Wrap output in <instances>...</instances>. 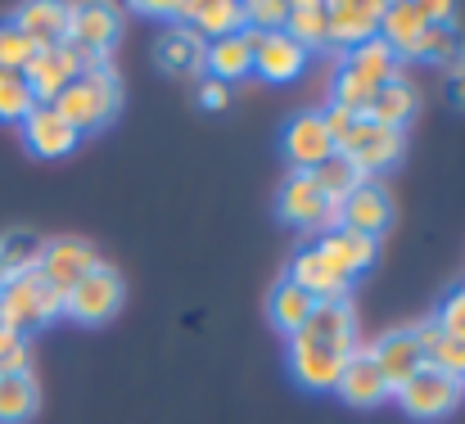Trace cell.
<instances>
[{"label":"cell","mask_w":465,"mask_h":424,"mask_svg":"<svg viewBox=\"0 0 465 424\" xmlns=\"http://www.w3.org/2000/svg\"><path fill=\"white\" fill-rule=\"evenodd\" d=\"M398 64H402V59H398L380 36L366 41V45H357V50H343V59H339V68H334L330 104H343V109L361 113V109L371 104V95L398 77Z\"/></svg>","instance_id":"6da1fadb"},{"label":"cell","mask_w":465,"mask_h":424,"mask_svg":"<svg viewBox=\"0 0 465 424\" xmlns=\"http://www.w3.org/2000/svg\"><path fill=\"white\" fill-rule=\"evenodd\" d=\"M77 136H86V132H100V127H109L114 118H118V109H123V82H118V73L104 64V68H91V73H82L54 104H50Z\"/></svg>","instance_id":"7a4b0ae2"},{"label":"cell","mask_w":465,"mask_h":424,"mask_svg":"<svg viewBox=\"0 0 465 424\" xmlns=\"http://www.w3.org/2000/svg\"><path fill=\"white\" fill-rule=\"evenodd\" d=\"M0 316H5V330L27 339V334L45 330L54 316H64V298L36 271H18V276H9L0 284Z\"/></svg>","instance_id":"3957f363"},{"label":"cell","mask_w":465,"mask_h":424,"mask_svg":"<svg viewBox=\"0 0 465 424\" xmlns=\"http://www.w3.org/2000/svg\"><path fill=\"white\" fill-rule=\"evenodd\" d=\"M123 36V14L114 5H73L68 9V45L82 59V73L104 68Z\"/></svg>","instance_id":"277c9868"},{"label":"cell","mask_w":465,"mask_h":424,"mask_svg":"<svg viewBox=\"0 0 465 424\" xmlns=\"http://www.w3.org/2000/svg\"><path fill=\"white\" fill-rule=\"evenodd\" d=\"M123 298H127L123 276H118L114 267H104V262H100V267H91L82 281L64 293V316H68V320H77V325H104V320H114V316H118Z\"/></svg>","instance_id":"5b68a950"},{"label":"cell","mask_w":465,"mask_h":424,"mask_svg":"<svg viewBox=\"0 0 465 424\" xmlns=\"http://www.w3.org/2000/svg\"><path fill=\"white\" fill-rule=\"evenodd\" d=\"M393 398H398V407L411 420H443V416H452L461 407L465 384L452 380V375H443V370H434V366H420Z\"/></svg>","instance_id":"8992f818"},{"label":"cell","mask_w":465,"mask_h":424,"mask_svg":"<svg viewBox=\"0 0 465 424\" xmlns=\"http://www.w3.org/2000/svg\"><path fill=\"white\" fill-rule=\"evenodd\" d=\"M452 14H457L452 0H398V5H384L380 41H384L398 59H407L411 45L420 41V32H425L430 23H448Z\"/></svg>","instance_id":"52a82bcc"},{"label":"cell","mask_w":465,"mask_h":424,"mask_svg":"<svg viewBox=\"0 0 465 424\" xmlns=\"http://www.w3.org/2000/svg\"><path fill=\"white\" fill-rule=\"evenodd\" d=\"M352 352H357V348H352ZM352 352L330 348V343H316L308 334H294L290 348H285V361H290V375H294L303 389H312V393H334V389H339V375H343V366H348Z\"/></svg>","instance_id":"ba28073f"},{"label":"cell","mask_w":465,"mask_h":424,"mask_svg":"<svg viewBox=\"0 0 465 424\" xmlns=\"http://www.w3.org/2000/svg\"><path fill=\"white\" fill-rule=\"evenodd\" d=\"M276 208H281V217H285L290 226H299V231H321V235H325V231H334V222H339V208L321 194V185L312 181V172H290V176H285Z\"/></svg>","instance_id":"9c48e42d"},{"label":"cell","mask_w":465,"mask_h":424,"mask_svg":"<svg viewBox=\"0 0 465 424\" xmlns=\"http://www.w3.org/2000/svg\"><path fill=\"white\" fill-rule=\"evenodd\" d=\"M339 153L371 181L375 172H389L402 153H407V132H393V127H380V123H357V132L339 144Z\"/></svg>","instance_id":"30bf717a"},{"label":"cell","mask_w":465,"mask_h":424,"mask_svg":"<svg viewBox=\"0 0 465 424\" xmlns=\"http://www.w3.org/2000/svg\"><path fill=\"white\" fill-rule=\"evenodd\" d=\"M91 267H100V258H95V249H91L86 240H77V235L45 240V244H41V258H36V276L50 284L59 298L82 281Z\"/></svg>","instance_id":"8fae6325"},{"label":"cell","mask_w":465,"mask_h":424,"mask_svg":"<svg viewBox=\"0 0 465 424\" xmlns=\"http://www.w3.org/2000/svg\"><path fill=\"white\" fill-rule=\"evenodd\" d=\"M23 77H27L36 104H54V100L82 77V59H77V50L64 41V45H54V50H36L32 64L23 68Z\"/></svg>","instance_id":"7c38bea8"},{"label":"cell","mask_w":465,"mask_h":424,"mask_svg":"<svg viewBox=\"0 0 465 424\" xmlns=\"http://www.w3.org/2000/svg\"><path fill=\"white\" fill-rule=\"evenodd\" d=\"M366 352H371V361L380 366V375H384L389 393H398V389H402L420 366H425V352H420V343H416V330H411V325H398V330L380 334Z\"/></svg>","instance_id":"4fadbf2b"},{"label":"cell","mask_w":465,"mask_h":424,"mask_svg":"<svg viewBox=\"0 0 465 424\" xmlns=\"http://www.w3.org/2000/svg\"><path fill=\"white\" fill-rule=\"evenodd\" d=\"M285 158H290V172H316L325 158H334L339 153V144L330 141V132H325V123H321V113L308 109V113H294L290 123H285Z\"/></svg>","instance_id":"5bb4252c"},{"label":"cell","mask_w":465,"mask_h":424,"mask_svg":"<svg viewBox=\"0 0 465 424\" xmlns=\"http://www.w3.org/2000/svg\"><path fill=\"white\" fill-rule=\"evenodd\" d=\"M334 226L380 240V235L393 226V199H389V190L375 185V181H361V185L339 203V222H334Z\"/></svg>","instance_id":"9a60e30c"},{"label":"cell","mask_w":465,"mask_h":424,"mask_svg":"<svg viewBox=\"0 0 465 424\" xmlns=\"http://www.w3.org/2000/svg\"><path fill=\"white\" fill-rule=\"evenodd\" d=\"M325 14H330V45L357 50L380 36L384 5L380 0H334V5H325Z\"/></svg>","instance_id":"2e32d148"},{"label":"cell","mask_w":465,"mask_h":424,"mask_svg":"<svg viewBox=\"0 0 465 424\" xmlns=\"http://www.w3.org/2000/svg\"><path fill=\"white\" fill-rule=\"evenodd\" d=\"M308 64H312V54L290 32L258 36V45H253V73L262 82H299L308 73Z\"/></svg>","instance_id":"e0dca14e"},{"label":"cell","mask_w":465,"mask_h":424,"mask_svg":"<svg viewBox=\"0 0 465 424\" xmlns=\"http://www.w3.org/2000/svg\"><path fill=\"white\" fill-rule=\"evenodd\" d=\"M290 281L299 284L303 293H312L316 302H339V298H348V289H352V284L325 262V253L316 249V240H308V244L290 258Z\"/></svg>","instance_id":"ac0fdd59"},{"label":"cell","mask_w":465,"mask_h":424,"mask_svg":"<svg viewBox=\"0 0 465 424\" xmlns=\"http://www.w3.org/2000/svg\"><path fill=\"white\" fill-rule=\"evenodd\" d=\"M316 249L325 253V262H330L348 284L375 267V240H371V235H357V231H343V226L316 235Z\"/></svg>","instance_id":"d6986e66"},{"label":"cell","mask_w":465,"mask_h":424,"mask_svg":"<svg viewBox=\"0 0 465 424\" xmlns=\"http://www.w3.org/2000/svg\"><path fill=\"white\" fill-rule=\"evenodd\" d=\"M154 59H158V68L172 73V77H199V73H203V59H208V41H203L194 27L172 23V27L158 36Z\"/></svg>","instance_id":"ffe728a7"},{"label":"cell","mask_w":465,"mask_h":424,"mask_svg":"<svg viewBox=\"0 0 465 424\" xmlns=\"http://www.w3.org/2000/svg\"><path fill=\"white\" fill-rule=\"evenodd\" d=\"M348 407H357V411H371V407H380V402H389L393 393H389V384H384V375H380V366L371 361V352L366 348H357L352 357H348V366H343V375H339V389H334Z\"/></svg>","instance_id":"44dd1931"},{"label":"cell","mask_w":465,"mask_h":424,"mask_svg":"<svg viewBox=\"0 0 465 424\" xmlns=\"http://www.w3.org/2000/svg\"><path fill=\"white\" fill-rule=\"evenodd\" d=\"M68 9L73 5H59V0H32L14 14V27L36 45V50H54L68 41Z\"/></svg>","instance_id":"7402d4cb"},{"label":"cell","mask_w":465,"mask_h":424,"mask_svg":"<svg viewBox=\"0 0 465 424\" xmlns=\"http://www.w3.org/2000/svg\"><path fill=\"white\" fill-rule=\"evenodd\" d=\"M23 141H27V149H32L36 158H68L82 136H77L50 104H36V109L27 113V123H23Z\"/></svg>","instance_id":"603a6c76"},{"label":"cell","mask_w":465,"mask_h":424,"mask_svg":"<svg viewBox=\"0 0 465 424\" xmlns=\"http://www.w3.org/2000/svg\"><path fill=\"white\" fill-rule=\"evenodd\" d=\"M253 45H258V36L253 32H226V36H217V41H208V59H203V68H208V77H217V82H240V77H249L253 73Z\"/></svg>","instance_id":"cb8c5ba5"},{"label":"cell","mask_w":465,"mask_h":424,"mask_svg":"<svg viewBox=\"0 0 465 424\" xmlns=\"http://www.w3.org/2000/svg\"><path fill=\"white\" fill-rule=\"evenodd\" d=\"M416 109H420V95H416V86L398 73L389 86H380V91L371 95V104L361 109V118H366V123H380V127H393V132H407V123L416 118Z\"/></svg>","instance_id":"d4e9b609"},{"label":"cell","mask_w":465,"mask_h":424,"mask_svg":"<svg viewBox=\"0 0 465 424\" xmlns=\"http://www.w3.org/2000/svg\"><path fill=\"white\" fill-rule=\"evenodd\" d=\"M176 23L194 27L203 41H217V36L244 27V5H235V0H190V5H176Z\"/></svg>","instance_id":"484cf974"},{"label":"cell","mask_w":465,"mask_h":424,"mask_svg":"<svg viewBox=\"0 0 465 424\" xmlns=\"http://www.w3.org/2000/svg\"><path fill=\"white\" fill-rule=\"evenodd\" d=\"M299 334L352 352V348H357V311H352L348 298H339V302H316V311L308 316V325H303Z\"/></svg>","instance_id":"4316f807"},{"label":"cell","mask_w":465,"mask_h":424,"mask_svg":"<svg viewBox=\"0 0 465 424\" xmlns=\"http://www.w3.org/2000/svg\"><path fill=\"white\" fill-rule=\"evenodd\" d=\"M312 311H316V298L303 293L290 276H281V281L272 284V293H267V320H272L285 339H294V334L308 325Z\"/></svg>","instance_id":"83f0119b"},{"label":"cell","mask_w":465,"mask_h":424,"mask_svg":"<svg viewBox=\"0 0 465 424\" xmlns=\"http://www.w3.org/2000/svg\"><path fill=\"white\" fill-rule=\"evenodd\" d=\"M285 32H290L308 54L312 50H325V45H330V14H325V0H290Z\"/></svg>","instance_id":"f1b7e54d"},{"label":"cell","mask_w":465,"mask_h":424,"mask_svg":"<svg viewBox=\"0 0 465 424\" xmlns=\"http://www.w3.org/2000/svg\"><path fill=\"white\" fill-rule=\"evenodd\" d=\"M461 54H465L461 27H457V18H448V23H430V27L420 32V41L411 45V54H407V59H425V64L452 68Z\"/></svg>","instance_id":"f546056e"},{"label":"cell","mask_w":465,"mask_h":424,"mask_svg":"<svg viewBox=\"0 0 465 424\" xmlns=\"http://www.w3.org/2000/svg\"><path fill=\"white\" fill-rule=\"evenodd\" d=\"M41 407L36 375H0V424H27Z\"/></svg>","instance_id":"4dcf8cb0"},{"label":"cell","mask_w":465,"mask_h":424,"mask_svg":"<svg viewBox=\"0 0 465 424\" xmlns=\"http://www.w3.org/2000/svg\"><path fill=\"white\" fill-rule=\"evenodd\" d=\"M312 181H316V185H321V194H325V199L339 208V203H343V199H348V194H352V190L366 181V176H361V172H357L343 153H334V158H325V163L312 172Z\"/></svg>","instance_id":"1f68e13d"},{"label":"cell","mask_w":465,"mask_h":424,"mask_svg":"<svg viewBox=\"0 0 465 424\" xmlns=\"http://www.w3.org/2000/svg\"><path fill=\"white\" fill-rule=\"evenodd\" d=\"M36 109V95L23 73H0V123H27Z\"/></svg>","instance_id":"d6a6232c"},{"label":"cell","mask_w":465,"mask_h":424,"mask_svg":"<svg viewBox=\"0 0 465 424\" xmlns=\"http://www.w3.org/2000/svg\"><path fill=\"white\" fill-rule=\"evenodd\" d=\"M41 244H45V240H36V235H27V231L5 235V240H0V262H5V271H9V276H18V271H36Z\"/></svg>","instance_id":"836d02e7"},{"label":"cell","mask_w":465,"mask_h":424,"mask_svg":"<svg viewBox=\"0 0 465 424\" xmlns=\"http://www.w3.org/2000/svg\"><path fill=\"white\" fill-rule=\"evenodd\" d=\"M285 14H290V0H249L244 5V32H253V36L285 32Z\"/></svg>","instance_id":"e575fe53"},{"label":"cell","mask_w":465,"mask_h":424,"mask_svg":"<svg viewBox=\"0 0 465 424\" xmlns=\"http://www.w3.org/2000/svg\"><path fill=\"white\" fill-rule=\"evenodd\" d=\"M32 54H36V45L14 27V18L0 23V73H23L32 64Z\"/></svg>","instance_id":"d590c367"},{"label":"cell","mask_w":465,"mask_h":424,"mask_svg":"<svg viewBox=\"0 0 465 424\" xmlns=\"http://www.w3.org/2000/svg\"><path fill=\"white\" fill-rule=\"evenodd\" d=\"M448 339H461L465 343V284H457V289H448L443 293V302H439V311L430 316Z\"/></svg>","instance_id":"8d00e7d4"},{"label":"cell","mask_w":465,"mask_h":424,"mask_svg":"<svg viewBox=\"0 0 465 424\" xmlns=\"http://www.w3.org/2000/svg\"><path fill=\"white\" fill-rule=\"evenodd\" d=\"M32 370V352H27V339H18L14 330L0 334V375H27Z\"/></svg>","instance_id":"74e56055"},{"label":"cell","mask_w":465,"mask_h":424,"mask_svg":"<svg viewBox=\"0 0 465 424\" xmlns=\"http://www.w3.org/2000/svg\"><path fill=\"white\" fill-rule=\"evenodd\" d=\"M316 113H321V123H325V132H330L334 144H343L357 132V123H361V113H352V109H343V104H325V109H316Z\"/></svg>","instance_id":"f35d334b"},{"label":"cell","mask_w":465,"mask_h":424,"mask_svg":"<svg viewBox=\"0 0 465 424\" xmlns=\"http://www.w3.org/2000/svg\"><path fill=\"white\" fill-rule=\"evenodd\" d=\"M231 104V86L217 82V77H203L199 82V109H226Z\"/></svg>","instance_id":"ab89813d"},{"label":"cell","mask_w":465,"mask_h":424,"mask_svg":"<svg viewBox=\"0 0 465 424\" xmlns=\"http://www.w3.org/2000/svg\"><path fill=\"white\" fill-rule=\"evenodd\" d=\"M448 100H452L457 109H465V54L452 64V77H448Z\"/></svg>","instance_id":"60d3db41"},{"label":"cell","mask_w":465,"mask_h":424,"mask_svg":"<svg viewBox=\"0 0 465 424\" xmlns=\"http://www.w3.org/2000/svg\"><path fill=\"white\" fill-rule=\"evenodd\" d=\"M141 9L145 14H163V18L172 14V23H176V5H167V0H141Z\"/></svg>","instance_id":"b9f144b4"},{"label":"cell","mask_w":465,"mask_h":424,"mask_svg":"<svg viewBox=\"0 0 465 424\" xmlns=\"http://www.w3.org/2000/svg\"><path fill=\"white\" fill-rule=\"evenodd\" d=\"M5 281H9V271H5V262H0V284H5Z\"/></svg>","instance_id":"7bdbcfd3"},{"label":"cell","mask_w":465,"mask_h":424,"mask_svg":"<svg viewBox=\"0 0 465 424\" xmlns=\"http://www.w3.org/2000/svg\"><path fill=\"white\" fill-rule=\"evenodd\" d=\"M0 334H5V316H0Z\"/></svg>","instance_id":"ee69618b"}]
</instances>
